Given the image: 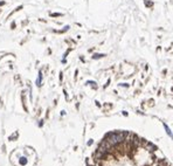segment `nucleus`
<instances>
[{
    "label": "nucleus",
    "instance_id": "nucleus-1",
    "mask_svg": "<svg viewBox=\"0 0 173 166\" xmlns=\"http://www.w3.org/2000/svg\"><path fill=\"white\" fill-rule=\"evenodd\" d=\"M128 136H129L128 131H111L105 135L104 140H106L111 147H115V146L123 144L128 139Z\"/></svg>",
    "mask_w": 173,
    "mask_h": 166
},
{
    "label": "nucleus",
    "instance_id": "nucleus-2",
    "mask_svg": "<svg viewBox=\"0 0 173 166\" xmlns=\"http://www.w3.org/2000/svg\"><path fill=\"white\" fill-rule=\"evenodd\" d=\"M145 150L149 151V152L153 153L158 150V146L156 144H153L152 142H145Z\"/></svg>",
    "mask_w": 173,
    "mask_h": 166
},
{
    "label": "nucleus",
    "instance_id": "nucleus-3",
    "mask_svg": "<svg viewBox=\"0 0 173 166\" xmlns=\"http://www.w3.org/2000/svg\"><path fill=\"white\" fill-rule=\"evenodd\" d=\"M18 164L20 166H27L28 165V157H27V156H21V157H19Z\"/></svg>",
    "mask_w": 173,
    "mask_h": 166
},
{
    "label": "nucleus",
    "instance_id": "nucleus-4",
    "mask_svg": "<svg viewBox=\"0 0 173 166\" xmlns=\"http://www.w3.org/2000/svg\"><path fill=\"white\" fill-rule=\"evenodd\" d=\"M163 126H164V129H165V132H166V135L170 137V138L173 140V131L171 130V127L168 126V125L166 124V123H163Z\"/></svg>",
    "mask_w": 173,
    "mask_h": 166
},
{
    "label": "nucleus",
    "instance_id": "nucleus-5",
    "mask_svg": "<svg viewBox=\"0 0 173 166\" xmlns=\"http://www.w3.org/2000/svg\"><path fill=\"white\" fill-rule=\"evenodd\" d=\"M36 84H38V85H41V84H42V73H41V71L39 73V76H38V78H36Z\"/></svg>",
    "mask_w": 173,
    "mask_h": 166
},
{
    "label": "nucleus",
    "instance_id": "nucleus-6",
    "mask_svg": "<svg viewBox=\"0 0 173 166\" xmlns=\"http://www.w3.org/2000/svg\"><path fill=\"white\" fill-rule=\"evenodd\" d=\"M104 54H95V55L92 56V59H100V57H103Z\"/></svg>",
    "mask_w": 173,
    "mask_h": 166
},
{
    "label": "nucleus",
    "instance_id": "nucleus-7",
    "mask_svg": "<svg viewBox=\"0 0 173 166\" xmlns=\"http://www.w3.org/2000/svg\"><path fill=\"white\" fill-rule=\"evenodd\" d=\"M92 144H94V139H89V140L86 142V145H88V146H91Z\"/></svg>",
    "mask_w": 173,
    "mask_h": 166
},
{
    "label": "nucleus",
    "instance_id": "nucleus-8",
    "mask_svg": "<svg viewBox=\"0 0 173 166\" xmlns=\"http://www.w3.org/2000/svg\"><path fill=\"white\" fill-rule=\"evenodd\" d=\"M86 166H95V165H89V164H88V163H86Z\"/></svg>",
    "mask_w": 173,
    "mask_h": 166
}]
</instances>
